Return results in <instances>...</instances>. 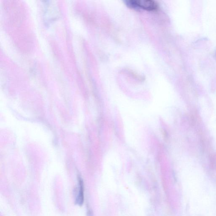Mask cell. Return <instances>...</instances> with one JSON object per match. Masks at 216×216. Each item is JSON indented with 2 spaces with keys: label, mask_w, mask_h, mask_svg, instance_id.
<instances>
[{
  "label": "cell",
  "mask_w": 216,
  "mask_h": 216,
  "mask_svg": "<svg viewBox=\"0 0 216 216\" xmlns=\"http://www.w3.org/2000/svg\"><path fill=\"white\" fill-rule=\"evenodd\" d=\"M125 3L133 9H142L147 11H153L158 7L157 3L151 0H128Z\"/></svg>",
  "instance_id": "1"
},
{
  "label": "cell",
  "mask_w": 216,
  "mask_h": 216,
  "mask_svg": "<svg viewBox=\"0 0 216 216\" xmlns=\"http://www.w3.org/2000/svg\"><path fill=\"white\" fill-rule=\"evenodd\" d=\"M84 188L83 182L81 178H79L78 187H77V194H76L75 203L77 205H83L84 201Z\"/></svg>",
  "instance_id": "2"
},
{
  "label": "cell",
  "mask_w": 216,
  "mask_h": 216,
  "mask_svg": "<svg viewBox=\"0 0 216 216\" xmlns=\"http://www.w3.org/2000/svg\"><path fill=\"white\" fill-rule=\"evenodd\" d=\"M209 161L212 167H216V154H212L209 157Z\"/></svg>",
  "instance_id": "3"
}]
</instances>
